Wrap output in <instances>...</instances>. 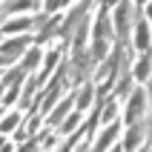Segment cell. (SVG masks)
<instances>
[{
	"mask_svg": "<svg viewBox=\"0 0 152 152\" xmlns=\"http://www.w3.org/2000/svg\"><path fill=\"white\" fill-rule=\"evenodd\" d=\"M149 135V115H144V118H138L135 124H129L126 126V138H124V146H121V152H135L138 146L144 144V138Z\"/></svg>",
	"mask_w": 152,
	"mask_h": 152,
	"instance_id": "obj_1",
	"label": "cell"
},
{
	"mask_svg": "<svg viewBox=\"0 0 152 152\" xmlns=\"http://www.w3.org/2000/svg\"><path fill=\"white\" fill-rule=\"evenodd\" d=\"M29 43H32V37H29V34L6 40L3 46H0V69H3V66H9V63H15V60L26 52V46H29Z\"/></svg>",
	"mask_w": 152,
	"mask_h": 152,
	"instance_id": "obj_2",
	"label": "cell"
},
{
	"mask_svg": "<svg viewBox=\"0 0 152 152\" xmlns=\"http://www.w3.org/2000/svg\"><path fill=\"white\" fill-rule=\"evenodd\" d=\"M132 98H129V106H126V118H124V124H135L138 118H144L146 109H149V95H146V89H135V92H129Z\"/></svg>",
	"mask_w": 152,
	"mask_h": 152,
	"instance_id": "obj_3",
	"label": "cell"
},
{
	"mask_svg": "<svg viewBox=\"0 0 152 152\" xmlns=\"http://www.w3.org/2000/svg\"><path fill=\"white\" fill-rule=\"evenodd\" d=\"M46 12H43V15H37V17H12V20H6V23L0 26V32L3 34H15V32H29V29H40V23L43 20H46Z\"/></svg>",
	"mask_w": 152,
	"mask_h": 152,
	"instance_id": "obj_4",
	"label": "cell"
},
{
	"mask_svg": "<svg viewBox=\"0 0 152 152\" xmlns=\"http://www.w3.org/2000/svg\"><path fill=\"white\" fill-rule=\"evenodd\" d=\"M129 12H132V6H129V0H121L118 6H115V26H112V29H115V37H118V40H126L129 37Z\"/></svg>",
	"mask_w": 152,
	"mask_h": 152,
	"instance_id": "obj_5",
	"label": "cell"
},
{
	"mask_svg": "<svg viewBox=\"0 0 152 152\" xmlns=\"http://www.w3.org/2000/svg\"><path fill=\"white\" fill-rule=\"evenodd\" d=\"M92 34H95V40H98V37H101V40H112V37H115V29H112L109 17L103 15V9H101V12H98V17H95Z\"/></svg>",
	"mask_w": 152,
	"mask_h": 152,
	"instance_id": "obj_6",
	"label": "cell"
},
{
	"mask_svg": "<svg viewBox=\"0 0 152 152\" xmlns=\"http://www.w3.org/2000/svg\"><path fill=\"white\" fill-rule=\"evenodd\" d=\"M72 106H75V95L72 98H63V101H58V106L55 109H49V126H60L63 124V118H66L69 112H72Z\"/></svg>",
	"mask_w": 152,
	"mask_h": 152,
	"instance_id": "obj_7",
	"label": "cell"
},
{
	"mask_svg": "<svg viewBox=\"0 0 152 152\" xmlns=\"http://www.w3.org/2000/svg\"><path fill=\"white\" fill-rule=\"evenodd\" d=\"M135 49L149 52V23H146V17L135 20Z\"/></svg>",
	"mask_w": 152,
	"mask_h": 152,
	"instance_id": "obj_8",
	"label": "cell"
},
{
	"mask_svg": "<svg viewBox=\"0 0 152 152\" xmlns=\"http://www.w3.org/2000/svg\"><path fill=\"white\" fill-rule=\"evenodd\" d=\"M34 6H37V0H6L0 6V12H3V17H9V15H17V12H26V9H34Z\"/></svg>",
	"mask_w": 152,
	"mask_h": 152,
	"instance_id": "obj_9",
	"label": "cell"
},
{
	"mask_svg": "<svg viewBox=\"0 0 152 152\" xmlns=\"http://www.w3.org/2000/svg\"><path fill=\"white\" fill-rule=\"evenodd\" d=\"M58 26H60V17H58V15H55V17H46V20L40 23V32H37V37H34V40H37V43H46L52 34L58 32Z\"/></svg>",
	"mask_w": 152,
	"mask_h": 152,
	"instance_id": "obj_10",
	"label": "cell"
},
{
	"mask_svg": "<svg viewBox=\"0 0 152 152\" xmlns=\"http://www.w3.org/2000/svg\"><path fill=\"white\" fill-rule=\"evenodd\" d=\"M132 77H135L138 83H146V80H149V52H141V58H138V63H135Z\"/></svg>",
	"mask_w": 152,
	"mask_h": 152,
	"instance_id": "obj_11",
	"label": "cell"
},
{
	"mask_svg": "<svg viewBox=\"0 0 152 152\" xmlns=\"http://www.w3.org/2000/svg\"><path fill=\"white\" fill-rule=\"evenodd\" d=\"M58 60H60V52L55 49V52H46V60H43V69H40V75L34 77V80H37V83H40V80H46V77L52 75V72H55V66H58Z\"/></svg>",
	"mask_w": 152,
	"mask_h": 152,
	"instance_id": "obj_12",
	"label": "cell"
},
{
	"mask_svg": "<svg viewBox=\"0 0 152 152\" xmlns=\"http://www.w3.org/2000/svg\"><path fill=\"white\" fill-rule=\"evenodd\" d=\"M132 92V75L124 72V77H115V101H124Z\"/></svg>",
	"mask_w": 152,
	"mask_h": 152,
	"instance_id": "obj_13",
	"label": "cell"
},
{
	"mask_svg": "<svg viewBox=\"0 0 152 152\" xmlns=\"http://www.w3.org/2000/svg\"><path fill=\"white\" fill-rule=\"evenodd\" d=\"M95 103V95H92V86L86 83V86H80V92L75 95V106H77V112H83V109H89Z\"/></svg>",
	"mask_w": 152,
	"mask_h": 152,
	"instance_id": "obj_14",
	"label": "cell"
},
{
	"mask_svg": "<svg viewBox=\"0 0 152 152\" xmlns=\"http://www.w3.org/2000/svg\"><path fill=\"white\" fill-rule=\"evenodd\" d=\"M115 118H118V101L112 98L106 106H101V109H98V121H101V124H112Z\"/></svg>",
	"mask_w": 152,
	"mask_h": 152,
	"instance_id": "obj_15",
	"label": "cell"
},
{
	"mask_svg": "<svg viewBox=\"0 0 152 152\" xmlns=\"http://www.w3.org/2000/svg\"><path fill=\"white\" fill-rule=\"evenodd\" d=\"M80 121H83V115H80V112H69V118H63V124H60V132H63V135H69V132H75L77 126H80Z\"/></svg>",
	"mask_w": 152,
	"mask_h": 152,
	"instance_id": "obj_16",
	"label": "cell"
},
{
	"mask_svg": "<svg viewBox=\"0 0 152 152\" xmlns=\"http://www.w3.org/2000/svg\"><path fill=\"white\" fill-rule=\"evenodd\" d=\"M89 55H92V60L98 63V60H103L106 55H109V40H92V49H89Z\"/></svg>",
	"mask_w": 152,
	"mask_h": 152,
	"instance_id": "obj_17",
	"label": "cell"
},
{
	"mask_svg": "<svg viewBox=\"0 0 152 152\" xmlns=\"http://www.w3.org/2000/svg\"><path fill=\"white\" fill-rule=\"evenodd\" d=\"M17 126H20V112H12L6 118H0V132H3V135H6V132H15Z\"/></svg>",
	"mask_w": 152,
	"mask_h": 152,
	"instance_id": "obj_18",
	"label": "cell"
},
{
	"mask_svg": "<svg viewBox=\"0 0 152 152\" xmlns=\"http://www.w3.org/2000/svg\"><path fill=\"white\" fill-rule=\"evenodd\" d=\"M60 6H63V0H46V3H43V9H46V15H55V12H58Z\"/></svg>",
	"mask_w": 152,
	"mask_h": 152,
	"instance_id": "obj_19",
	"label": "cell"
},
{
	"mask_svg": "<svg viewBox=\"0 0 152 152\" xmlns=\"http://www.w3.org/2000/svg\"><path fill=\"white\" fill-rule=\"evenodd\" d=\"M121 0H101V9H109V6H118Z\"/></svg>",
	"mask_w": 152,
	"mask_h": 152,
	"instance_id": "obj_20",
	"label": "cell"
},
{
	"mask_svg": "<svg viewBox=\"0 0 152 152\" xmlns=\"http://www.w3.org/2000/svg\"><path fill=\"white\" fill-rule=\"evenodd\" d=\"M9 149H12V146H9V141L3 138V141H0V152H9Z\"/></svg>",
	"mask_w": 152,
	"mask_h": 152,
	"instance_id": "obj_21",
	"label": "cell"
},
{
	"mask_svg": "<svg viewBox=\"0 0 152 152\" xmlns=\"http://www.w3.org/2000/svg\"><path fill=\"white\" fill-rule=\"evenodd\" d=\"M135 3H138V6H144V3H146V0H135Z\"/></svg>",
	"mask_w": 152,
	"mask_h": 152,
	"instance_id": "obj_22",
	"label": "cell"
},
{
	"mask_svg": "<svg viewBox=\"0 0 152 152\" xmlns=\"http://www.w3.org/2000/svg\"><path fill=\"white\" fill-rule=\"evenodd\" d=\"M112 152H121V146H112Z\"/></svg>",
	"mask_w": 152,
	"mask_h": 152,
	"instance_id": "obj_23",
	"label": "cell"
},
{
	"mask_svg": "<svg viewBox=\"0 0 152 152\" xmlns=\"http://www.w3.org/2000/svg\"><path fill=\"white\" fill-rule=\"evenodd\" d=\"M3 92H6V89H3V86H0V98H3Z\"/></svg>",
	"mask_w": 152,
	"mask_h": 152,
	"instance_id": "obj_24",
	"label": "cell"
},
{
	"mask_svg": "<svg viewBox=\"0 0 152 152\" xmlns=\"http://www.w3.org/2000/svg\"><path fill=\"white\" fill-rule=\"evenodd\" d=\"M0 118H3V106H0Z\"/></svg>",
	"mask_w": 152,
	"mask_h": 152,
	"instance_id": "obj_25",
	"label": "cell"
},
{
	"mask_svg": "<svg viewBox=\"0 0 152 152\" xmlns=\"http://www.w3.org/2000/svg\"><path fill=\"white\" fill-rule=\"evenodd\" d=\"M0 20H3V12H0Z\"/></svg>",
	"mask_w": 152,
	"mask_h": 152,
	"instance_id": "obj_26",
	"label": "cell"
},
{
	"mask_svg": "<svg viewBox=\"0 0 152 152\" xmlns=\"http://www.w3.org/2000/svg\"><path fill=\"white\" fill-rule=\"evenodd\" d=\"M0 72H3V69H0Z\"/></svg>",
	"mask_w": 152,
	"mask_h": 152,
	"instance_id": "obj_27",
	"label": "cell"
},
{
	"mask_svg": "<svg viewBox=\"0 0 152 152\" xmlns=\"http://www.w3.org/2000/svg\"><path fill=\"white\" fill-rule=\"evenodd\" d=\"M0 34H3V32H0Z\"/></svg>",
	"mask_w": 152,
	"mask_h": 152,
	"instance_id": "obj_28",
	"label": "cell"
}]
</instances>
